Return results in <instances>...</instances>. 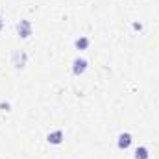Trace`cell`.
Listing matches in <instances>:
<instances>
[{
    "label": "cell",
    "instance_id": "cell-3",
    "mask_svg": "<svg viewBox=\"0 0 159 159\" xmlns=\"http://www.w3.org/2000/svg\"><path fill=\"white\" fill-rule=\"evenodd\" d=\"M87 67H89V61L87 59H83V57H76L74 59V63H72V72L80 76V74H83L85 70H87Z\"/></svg>",
    "mask_w": 159,
    "mask_h": 159
},
{
    "label": "cell",
    "instance_id": "cell-7",
    "mask_svg": "<svg viewBox=\"0 0 159 159\" xmlns=\"http://www.w3.org/2000/svg\"><path fill=\"white\" fill-rule=\"evenodd\" d=\"M76 48L78 50H85V48H89V44H91V41L87 39V37H80V39H76Z\"/></svg>",
    "mask_w": 159,
    "mask_h": 159
},
{
    "label": "cell",
    "instance_id": "cell-4",
    "mask_svg": "<svg viewBox=\"0 0 159 159\" xmlns=\"http://www.w3.org/2000/svg\"><path fill=\"white\" fill-rule=\"evenodd\" d=\"M131 141H133V137H131V133H120L119 135V141H117V146H119L120 150H126V148H129V144H131Z\"/></svg>",
    "mask_w": 159,
    "mask_h": 159
},
{
    "label": "cell",
    "instance_id": "cell-6",
    "mask_svg": "<svg viewBox=\"0 0 159 159\" xmlns=\"http://www.w3.org/2000/svg\"><path fill=\"white\" fill-rule=\"evenodd\" d=\"M148 157H150V152H148L146 146H139L135 150V159H148Z\"/></svg>",
    "mask_w": 159,
    "mask_h": 159
},
{
    "label": "cell",
    "instance_id": "cell-8",
    "mask_svg": "<svg viewBox=\"0 0 159 159\" xmlns=\"http://www.w3.org/2000/svg\"><path fill=\"white\" fill-rule=\"evenodd\" d=\"M0 109H2V111H9V109H11L9 102H0Z\"/></svg>",
    "mask_w": 159,
    "mask_h": 159
},
{
    "label": "cell",
    "instance_id": "cell-10",
    "mask_svg": "<svg viewBox=\"0 0 159 159\" xmlns=\"http://www.w3.org/2000/svg\"><path fill=\"white\" fill-rule=\"evenodd\" d=\"M2 26H4V20H2V17H0V30H2Z\"/></svg>",
    "mask_w": 159,
    "mask_h": 159
},
{
    "label": "cell",
    "instance_id": "cell-5",
    "mask_svg": "<svg viewBox=\"0 0 159 159\" xmlns=\"http://www.w3.org/2000/svg\"><path fill=\"white\" fill-rule=\"evenodd\" d=\"M63 137H65V133H63L61 129H56V131L48 133L46 141H48L50 144H61V143H63Z\"/></svg>",
    "mask_w": 159,
    "mask_h": 159
},
{
    "label": "cell",
    "instance_id": "cell-9",
    "mask_svg": "<svg viewBox=\"0 0 159 159\" xmlns=\"http://www.w3.org/2000/svg\"><path fill=\"white\" fill-rule=\"evenodd\" d=\"M133 30H139V32H141V30H143V24H141V22H135V24H133Z\"/></svg>",
    "mask_w": 159,
    "mask_h": 159
},
{
    "label": "cell",
    "instance_id": "cell-2",
    "mask_svg": "<svg viewBox=\"0 0 159 159\" xmlns=\"http://www.w3.org/2000/svg\"><path fill=\"white\" fill-rule=\"evenodd\" d=\"M17 34H19V37L28 39V37L32 35V22H30V20H20V22L17 24Z\"/></svg>",
    "mask_w": 159,
    "mask_h": 159
},
{
    "label": "cell",
    "instance_id": "cell-1",
    "mask_svg": "<svg viewBox=\"0 0 159 159\" xmlns=\"http://www.w3.org/2000/svg\"><path fill=\"white\" fill-rule=\"evenodd\" d=\"M26 61H28V56H26L24 50H13V54H11V63H13L17 69H22V67L26 65Z\"/></svg>",
    "mask_w": 159,
    "mask_h": 159
}]
</instances>
